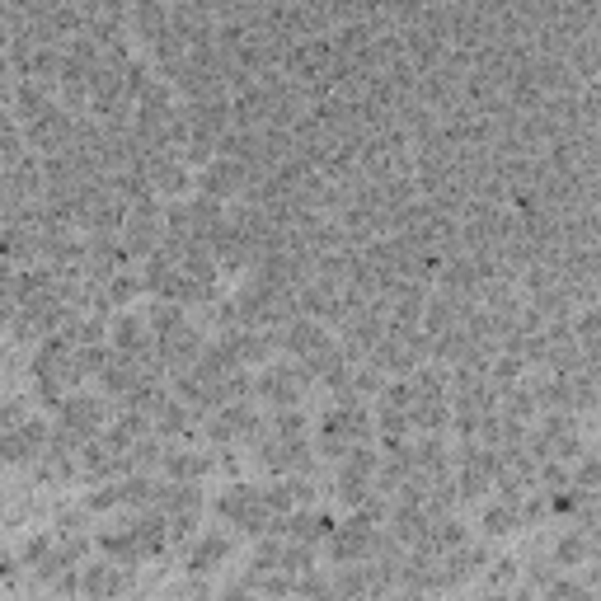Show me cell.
Segmentation results:
<instances>
[{"mask_svg": "<svg viewBox=\"0 0 601 601\" xmlns=\"http://www.w3.org/2000/svg\"><path fill=\"white\" fill-rule=\"evenodd\" d=\"M216 512H221L235 531H268V526H278L273 522V498L249 489V484H231V489L221 494V503H216Z\"/></svg>", "mask_w": 601, "mask_h": 601, "instance_id": "6da1fadb", "label": "cell"}, {"mask_svg": "<svg viewBox=\"0 0 601 601\" xmlns=\"http://www.w3.org/2000/svg\"><path fill=\"white\" fill-rule=\"evenodd\" d=\"M249 184H254V174L235 160V155H212L207 165L198 170V193H207V198H216V202H240L249 193Z\"/></svg>", "mask_w": 601, "mask_h": 601, "instance_id": "7a4b0ae2", "label": "cell"}, {"mask_svg": "<svg viewBox=\"0 0 601 601\" xmlns=\"http://www.w3.org/2000/svg\"><path fill=\"white\" fill-rule=\"evenodd\" d=\"M376 545H381V531L371 526V517H353V522H343L339 531H329V555H334V564H362V559L376 555Z\"/></svg>", "mask_w": 601, "mask_h": 601, "instance_id": "3957f363", "label": "cell"}, {"mask_svg": "<svg viewBox=\"0 0 601 601\" xmlns=\"http://www.w3.org/2000/svg\"><path fill=\"white\" fill-rule=\"evenodd\" d=\"M301 390H306V371L301 367H273V371H263V381H259V395H268V400H292Z\"/></svg>", "mask_w": 601, "mask_h": 601, "instance_id": "277c9868", "label": "cell"}, {"mask_svg": "<svg viewBox=\"0 0 601 601\" xmlns=\"http://www.w3.org/2000/svg\"><path fill=\"white\" fill-rule=\"evenodd\" d=\"M127 578L113 564H90L85 578H80V592H90V597H108V592H123Z\"/></svg>", "mask_w": 601, "mask_h": 601, "instance_id": "5b68a950", "label": "cell"}, {"mask_svg": "<svg viewBox=\"0 0 601 601\" xmlns=\"http://www.w3.org/2000/svg\"><path fill=\"white\" fill-rule=\"evenodd\" d=\"M226 550H231V545H226V540L221 536H207L198 545V550H193V564H188V569H198V573H207V569H221V564H216V559L226 555Z\"/></svg>", "mask_w": 601, "mask_h": 601, "instance_id": "8992f818", "label": "cell"}, {"mask_svg": "<svg viewBox=\"0 0 601 601\" xmlns=\"http://www.w3.org/2000/svg\"><path fill=\"white\" fill-rule=\"evenodd\" d=\"M512 578H517V564H512V559H498L494 569L484 573V587H489V592H508Z\"/></svg>", "mask_w": 601, "mask_h": 601, "instance_id": "52a82bcc", "label": "cell"}]
</instances>
